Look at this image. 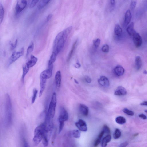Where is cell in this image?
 <instances>
[{"instance_id":"cell-48","label":"cell","mask_w":147,"mask_h":147,"mask_svg":"<svg viewBox=\"0 0 147 147\" xmlns=\"http://www.w3.org/2000/svg\"><path fill=\"white\" fill-rule=\"evenodd\" d=\"M145 10H147V0L146 2L145 5Z\"/></svg>"},{"instance_id":"cell-32","label":"cell","mask_w":147,"mask_h":147,"mask_svg":"<svg viewBox=\"0 0 147 147\" xmlns=\"http://www.w3.org/2000/svg\"><path fill=\"white\" fill-rule=\"evenodd\" d=\"M123 112L129 115L133 116L134 115V113L133 111L126 108L123 109Z\"/></svg>"},{"instance_id":"cell-8","label":"cell","mask_w":147,"mask_h":147,"mask_svg":"<svg viewBox=\"0 0 147 147\" xmlns=\"http://www.w3.org/2000/svg\"><path fill=\"white\" fill-rule=\"evenodd\" d=\"M40 91L39 94V97L42 96L44 91L45 90L47 79H48L47 77L42 73L40 75Z\"/></svg>"},{"instance_id":"cell-5","label":"cell","mask_w":147,"mask_h":147,"mask_svg":"<svg viewBox=\"0 0 147 147\" xmlns=\"http://www.w3.org/2000/svg\"><path fill=\"white\" fill-rule=\"evenodd\" d=\"M27 4V0H17L15 7L16 14H20L26 7Z\"/></svg>"},{"instance_id":"cell-36","label":"cell","mask_w":147,"mask_h":147,"mask_svg":"<svg viewBox=\"0 0 147 147\" xmlns=\"http://www.w3.org/2000/svg\"><path fill=\"white\" fill-rule=\"evenodd\" d=\"M102 50L103 52L105 53L108 52L109 51V47L107 44L104 45L102 47Z\"/></svg>"},{"instance_id":"cell-28","label":"cell","mask_w":147,"mask_h":147,"mask_svg":"<svg viewBox=\"0 0 147 147\" xmlns=\"http://www.w3.org/2000/svg\"><path fill=\"white\" fill-rule=\"evenodd\" d=\"M4 9L1 3L0 4V23H2L4 15Z\"/></svg>"},{"instance_id":"cell-29","label":"cell","mask_w":147,"mask_h":147,"mask_svg":"<svg viewBox=\"0 0 147 147\" xmlns=\"http://www.w3.org/2000/svg\"><path fill=\"white\" fill-rule=\"evenodd\" d=\"M50 0H41L38 5L39 9H42L45 7Z\"/></svg>"},{"instance_id":"cell-46","label":"cell","mask_w":147,"mask_h":147,"mask_svg":"<svg viewBox=\"0 0 147 147\" xmlns=\"http://www.w3.org/2000/svg\"><path fill=\"white\" fill-rule=\"evenodd\" d=\"M140 105H141L147 106V101H143L140 103Z\"/></svg>"},{"instance_id":"cell-34","label":"cell","mask_w":147,"mask_h":147,"mask_svg":"<svg viewBox=\"0 0 147 147\" xmlns=\"http://www.w3.org/2000/svg\"><path fill=\"white\" fill-rule=\"evenodd\" d=\"M101 40L99 39H96L93 41V45L96 48H98L100 44Z\"/></svg>"},{"instance_id":"cell-41","label":"cell","mask_w":147,"mask_h":147,"mask_svg":"<svg viewBox=\"0 0 147 147\" xmlns=\"http://www.w3.org/2000/svg\"><path fill=\"white\" fill-rule=\"evenodd\" d=\"M84 79L86 82L88 83H90L91 82V79L88 76H85L84 77Z\"/></svg>"},{"instance_id":"cell-6","label":"cell","mask_w":147,"mask_h":147,"mask_svg":"<svg viewBox=\"0 0 147 147\" xmlns=\"http://www.w3.org/2000/svg\"><path fill=\"white\" fill-rule=\"evenodd\" d=\"M24 48H22L19 51L14 52L10 57L9 65H11L21 57L24 54Z\"/></svg>"},{"instance_id":"cell-23","label":"cell","mask_w":147,"mask_h":147,"mask_svg":"<svg viewBox=\"0 0 147 147\" xmlns=\"http://www.w3.org/2000/svg\"><path fill=\"white\" fill-rule=\"evenodd\" d=\"M127 33L130 36H132L133 34L135 31L134 29V23L133 22H131L127 27Z\"/></svg>"},{"instance_id":"cell-2","label":"cell","mask_w":147,"mask_h":147,"mask_svg":"<svg viewBox=\"0 0 147 147\" xmlns=\"http://www.w3.org/2000/svg\"><path fill=\"white\" fill-rule=\"evenodd\" d=\"M5 121L6 126L11 125L12 121V106L9 95L7 94L5 96Z\"/></svg>"},{"instance_id":"cell-27","label":"cell","mask_w":147,"mask_h":147,"mask_svg":"<svg viewBox=\"0 0 147 147\" xmlns=\"http://www.w3.org/2000/svg\"><path fill=\"white\" fill-rule=\"evenodd\" d=\"M34 48V44L33 42H32L27 48L26 56L27 57H28L32 52L33 51Z\"/></svg>"},{"instance_id":"cell-21","label":"cell","mask_w":147,"mask_h":147,"mask_svg":"<svg viewBox=\"0 0 147 147\" xmlns=\"http://www.w3.org/2000/svg\"><path fill=\"white\" fill-rule=\"evenodd\" d=\"M111 137L110 135H108L105 136L103 139L101 146L103 147H105L107 145L108 143L110 142L111 140Z\"/></svg>"},{"instance_id":"cell-26","label":"cell","mask_w":147,"mask_h":147,"mask_svg":"<svg viewBox=\"0 0 147 147\" xmlns=\"http://www.w3.org/2000/svg\"><path fill=\"white\" fill-rule=\"evenodd\" d=\"M115 121L118 124H123L126 123V120L124 117L119 116L116 118Z\"/></svg>"},{"instance_id":"cell-39","label":"cell","mask_w":147,"mask_h":147,"mask_svg":"<svg viewBox=\"0 0 147 147\" xmlns=\"http://www.w3.org/2000/svg\"><path fill=\"white\" fill-rule=\"evenodd\" d=\"M101 139H102L98 137L95 141L94 146L95 147L98 146L101 142Z\"/></svg>"},{"instance_id":"cell-43","label":"cell","mask_w":147,"mask_h":147,"mask_svg":"<svg viewBox=\"0 0 147 147\" xmlns=\"http://www.w3.org/2000/svg\"><path fill=\"white\" fill-rule=\"evenodd\" d=\"M139 117L142 118L144 120H145L147 119V117L145 114H141L139 115Z\"/></svg>"},{"instance_id":"cell-19","label":"cell","mask_w":147,"mask_h":147,"mask_svg":"<svg viewBox=\"0 0 147 147\" xmlns=\"http://www.w3.org/2000/svg\"><path fill=\"white\" fill-rule=\"evenodd\" d=\"M114 34L117 37H120L123 33V30L119 24H115L114 29Z\"/></svg>"},{"instance_id":"cell-51","label":"cell","mask_w":147,"mask_h":147,"mask_svg":"<svg viewBox=\"0 0 147 147\" xmlns=\"http://www.w3.org/2000/svg\"><path fill=\"white\" fill-rule=\"evenodd\" d=\"M145 111L146 113H147V110H146Z\"/></svg>"},{"instance_id":"cell-24","label":"cell","mask_w":147,"mask_h":147,"mask_svg":"<svg viewBox=\"0 0 147 147\" xmlns=\"http://www.w3.org/2000/svg\"><path fill=\"white\" fill-rule=\"evenodd\" d=\"M57 56L53 52H52L51 56L50 59H49L48 63V66L49 67L53 65V64L55 62Z\"/></svg>"},{"instance_id":"cell-44","label":"cell","mask_w":147,"mask_h":147,"mask_svg":"<svg viewBox=\"0 0 147 147\" xmlns=\"http://www.w3.org/2000/svg\"><path fill=\"white\" fill-rule=\"evenodd\" d=\"M53 15L52 14H49L48 15V16L47 17V21H48L49 20H50L51 19V18L52 17Z\"/></svg>"},{"instance_id":"cell-9","label":"cell","mask_w":147,"mask_h":147,"mask_svg":"<svg viewBox=\"0 0 147 147\" xmlns=\"http://www.w3.org/2000/svg\"><path fill=\"white\" fill-rule=\"evenodd\" d=\"M132 36L135 46L136 47H139L142 43V40L141 36L135 31L133 34Z\"/></svg>"},{"instance_id":"cell-17","label":"cell","mask_w":147,"mask_h":147,"mask_svg":"<svg viewBox=\"0 0 147 147\" xmlns=\"http://www.w3.org/2000/svg\"><path fill=\"white\" fill-rule=\"evenodd\" d=\"M68 136L69 137L79 138L81 136V133L78 130H74L69 132L68 133Z\"/></svg>"},{"instance_id":"cell-40","label":"cell","mask_w":147,"mask_h":147,"mask_svg":"<svg viewBox=\"0 0 147 147\" xmlns=\"http://www.w3.org/2000/svg\"><path fill=\"white\" fill-rule=\"evenodd\" d=\"M18 43V40H16L15 42L14 43H11L10 44V48H11V49L12 50H13L15 49Z\"/></svg>"},{"instance_id":"cell-13","label":"cell","mask_w":147,"mask_h":147,"mask_svg":"<svg viewBox=\"0 0 147 147\" xmlns=\"http://www.w3.org/2000/svg\"><path fill=\"white\" fill-rule=\"evenodd\" d=\"M55 83L56 88L59 89L60 88L61 83V74L60 71L57 72L55 77Z\"/></svg>"},{"instance_id":"cell-18","label":"cell","mask_w":147,"mask_h":147,"mask_svg":"<svg viewBox=\"0 0 147 147\" xmlns=\"http://www.w3.org/2000/svg\"><path fill=\"white\" fill-rule=\"evenodd\" d=\"M132 18V15L131 11L129 10H127L126 12L125 17L124 24L127 26L129 24Z\"/></svg>"},{"instance_id":"cell-25","label":"cell","mask_w":147,"mask_h":147,"mask_svg":"<svg viewBox=\"0 0 147 147\" xmlns=\"http://www.w3.org/2000/svg\"><path fill=\"white\" fill-rule=\"evenodd\" d=\"M77 42V40H76V41H75V42L74 43L73 45L71 51H70L69 53L68 56V57L67 59V61H69L71 59L72 57L74 51H75V48H76Z\"/></svg>"},{"instance_id":"cell-4","label":"cell","mask_w":147,"mask_h":147,"mask_svg":"<svg viewBox=\"0 0 147 147\" xmlns=\"http://www.w3.org/2000/svg\"><path fill=\"white\" fill-rule=\"evenodd\" d=\"M57 103V96L55 92L53 93L49 105L48 112L51 117H54Z\"/></svg>"},{"instance_id":"cell-50","label":"cell","mask_w":147,"mask_h":147,"mask_svg":"<svg viewBox=\"0 0 147 147\" xmlns=\"http://www.w3.org/2000/svg\"><path fill=\"white\" fill-rule=\"evenodd\" d=\"M143 73L144 74H145V75H147V71L146 70H144L143 72Z\"/></svg>"},{"instance_id":"cell-47","label":"cell","mask_w":147,"mask_h":147,"mask_svg":"<svg viewBox=\"0 0 147 147\" xmlns=\"http://www.w3.org/2000/svg\"><path fill=\"white\" fill-rule=\"evenodd\" d=\"M81 66V65H80V64L79 63H76V65H75V67L76 68H79Z\"/></svg>"},{"instance_id":"cell-38","label":"cell","mask_w":147,"mask_h":147,"mask_svg":"<svg viewBox=\"0 0 147 147\" xmlns=\"http://www.w3.org/2000/svg\"><path fill=\"white\" fill-rule=\"evenodd\" d=\"M59 123V133L60 134L61 132L63 130L64 126V122H60Z\"/></svg>"},{"instance_id":"cell-31","label":"cell","mask_w":147,"mask_h":147,"mask_svg":"<svg viewBox=\"0 0 147 147\" xmlns=\"http://www.w3.org/2000/svg\"><path fill=\"white\" fill-rule=\"evenodd\" d=\"M38 92V91L36 89V88H34V89H33V96H32V104L34 103L35 101H36V98H37Z\"/></svg>"},{"instance_id":"cell-45","label":"cell","mask_w":147,"mask_h":147,"mask_svg":"<svg viewBox=\"0 0 147 147\" xmlns=\"http://www.w3.org/2000/svg\"><path fill=\"white\" fill-rule=\"evenodd\" d=\"M111 4L112 6H114L115 5V0H110Z\"/></svg>"},{"instance_id":"cell-42","label":"cell","mask_w":147,"mask_h":147,"mask_svg":"<svg viewBox=\"0 0 147 147\" xmlns=\"http://www.w3.org/2000/svg\"><path fill=\"white\" fill-rule=\"evenodd\" d=\"M128 143L127 142H123L122 143L119 145V147H124L127 146L128 145Z\"/></svg>"},{"instance_id":"cell-14","label":"cell","mask_w":147,"mask_h":147,"mask_svg":"<svg viewBox=\"0 0 147 147\" xmlns=\"http://www.w3.org/2000/svg\"><path fill=\"white\" fill-rule=\"evenodd\" d=\"M114 73L118 76H122L124 73L125 70L123 66L118 65L116 66L114 69Z\"/></svg>"},{"instance_id":"cell-3","label":"cell","mask_w":147,"mask_h":147,"mask_svg":"<svg viewBox=\"0 0 147 147\" xmlns=\"http://www.w3.org/2000/svg\"><path fill=\"white\" fill-rule=\"evenodd\" d=\"M46 125L45 123H41L36 127L34 130L33 143L35 146L39 144L43 139L45 133Z\"/></svg>"},{"instance_id":"cell-1","label":"cell","mask_w":147,"mask_h":147,"mask_svg":"<svg viewBox=\"0 0 147 147\" xmlns=\"http://www.w3.org/2000/svg\"><path fill=\"white\" fill-rule=\"evenodd\" d=\"M72 28L69 27L58 34L55 39L53 44V52L57 56L63 49L68 35Z\"/></svg>"},{"instance_id":"cell-10","label":"cell","mask_w":147,"mask_h":147,"mask_svg":"<svg viewBox=\"0 0 147 147\" xmlns=\"http://www.w3.org/2000/svg\"><path fill=\"white\" fill-rule=\"evenodd\" d=\"M79 131L83 132H86L87 131V127L86 122L82 119H80L75 123Z\"/></svg>"},{"instance_id":"cell-33","label":"cell","mask_w":147,"mask_h":147,"mask_svg":"<svg viewBox=\"0 0 147 147\" xmlns=\"http://www.w3.org/2000/svg\"><path fill=\"white\" fill-rule=\"evenodd\" d=\"M102 130L105 133L107 134V135H109L111 131L110 128L106 125H104L103 126Z\"/></svg>"},{"instance_id":"cell-11","label":"cell","mask_w":147,"mask_h":147,"mask_svg":"<svg viewBox=\"0 0 147 147\" xmlns=\"http://www.w3.org/2000/svg\"><path fill=\"white\" fill-rule=\"evenodd\" d=\"M98 82L100 85L103 87H108L110 85L108 79L105 76H101L98 79Z\"/></svg>"},{"instance_id":"cell-7","label":"cell","mask_w":147,"mask_h":147,"mask_svg":"<svg viewBox=\"0 0 147 147\" xmlns=\"http://www.w3.org/2000/svg\"><path fill=\"white\" fill-rule=\"evenodd\" d=\"M68 114L67 111L62 107L60 108L58 121L65 122L68 120Z\"/></svg>"},{"instance_id":"cell-12","label":"cell","mask_w":147,"mask_h":147,"mask_svg":"<svg viewBox=\"0 0 147 147\" xmlns=\"http://www.w3.org/2000/svg\"><path fill=\"white\" fill-rule=\"evenodd\" d=\"M127 94V91L126 89L123 87H118L114 92L115 95L122 96L126 95Z\"/></svg>"},{"instance_id":"cell-37","label":"cell","mask_w":147,"mask_h":147,"mask_svg":"<svg viewBox=\"0 0 147 147\" xmlns=\"http://www.w3.org/2000/svg\"><path fill=\"white\" fill-rule=\"evenodd\" d=\"M40 0H32L30 5V8H32L34 7Z\"/></svg>"},{"instance_id":"cell-30","label":"cell","mask_w":147,"mask_h":147,"mask_svg":"<svg viewBox=\"0 0 147 147\" xmlns=\"http://www.w3.org/2000/svg\"><path fill=\"white\" fill-rule=\"evenodd\" d=\"M122 133L120 130L119 129L116 128L113 134V137L115 139L119 138L121 136Z\"/></svg>"},{"instance_id":"cell-20","label":"cell","mask_w":147,"mask_h":147,"mask_svg":"<svg viewBox=\"0 0 147 147\" xmlns=\"http://www.w3.org/2000/svg\"><path fill=\"white\" fill-rule=\"evenodd\" d=\"M135 68L137 70H140L142 66V61L140 56H137L135 58Z\"/></svg>"},{"instance_id":"cell-35","label":"cell","mask_w":147,"mask_h":147,"mask_svg":"<svg viewBox=\"0 0 147 147\" xmlns=\"http://www.w3.org/2000/svg\"><path fill=\"white\" fill-rule=\"evenodd\" d=\"M137 0H132L130 4V8L131 9L133 10L135 8L137 4Z\"/></svg>"},{"instance_id":"cell-15","label":"cell","mask_w":147,"mask_h":147,"mask_svg":"<svg viewBox=\"0 0 147 147\" xmlns=\"http://www.w3.org/2000/svg\"><path fill=\"white\" fill-rule=\"evenodd\" d=\"M79 109L81 114L84 116H87L89 113V109L86 105L83 104H80Z\"/></svg>"},{"instance_id":"cell-49","label":"cell","mask_w":147,"mask_h":147,"mask_svg":"<svg viewBox=\"0 0 147 147\" xmlns=\"http://www.w3.org/2000/svg\"><path fill=\"white\" fill-rule=\"evenodd\" d=\"M74 81H75V83H76V84H79V82L76 79H74Z\"/></svg>"},{"instance_id":"cell-16","label":"cell","mask_w":147,"mask_h":147,"mask_svg":"<svg viewBox=\"0 0 147 147\" xmlns=\"http://www.w3.org/2000/svg\"><path fill=\"white\" fill-rule=\"evenodd\" d=\"M38 61V59L37 57L33 55H31V58L29 61L26 63V64L28 67L31 68L33 67L37 63Z\"/></svg>"},{"instance_id":"cell-22","label":"cell","mask_w":147,"mask_h":147,"mask_svg":"<svg viewBox=\"0 0 147 147\" xmlns=\"http://www.w3.org/2000/svg\"><path fill=\"white\" fill-rule=\"evenodd\" d=\"M29 68L27 66L26 64L23 66V74L22 77V81L24 82L25 77L29 71Z\"/></svg>"}]
</instances>
